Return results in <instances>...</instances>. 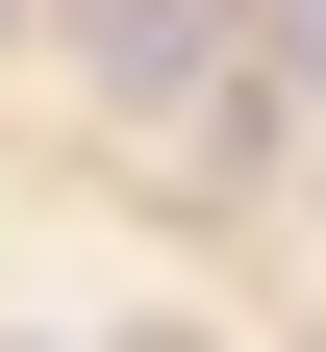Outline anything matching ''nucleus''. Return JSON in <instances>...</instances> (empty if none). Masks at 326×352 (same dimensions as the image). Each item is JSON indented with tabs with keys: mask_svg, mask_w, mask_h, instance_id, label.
<instances>
[{
	"mask_svg": "<svg viewBox=\"0 0 326 352\" xmlns=\"http://www.w3.org/2000/svg\"><path fill=\"white\" fill-rule=\"evenodd\" d=\"M101 76L126 101H201V0H101Z\"/></svg>",
	"mask_w": 326,
	"mask_h": 352,
	"instance_id": "obj_1",
	"label": "nucleus"
},
{
	"mask_svg": "<svg viewBox=\"0 0 326 352\" xmlns=\"http://www.w3.org/2000/svg\"><path fill=\"white\" fill-rule=\"evenodd\" d=\"M276 51H301V76H326V0H276Z\"/></svg>",
	"mask_w": 326,
	"mask_h": 352,
	"instance_id": "obj_2",
	"label": "nucleus"
}]
</instances>
